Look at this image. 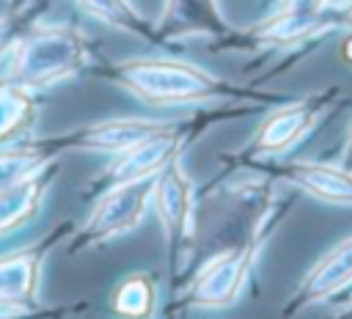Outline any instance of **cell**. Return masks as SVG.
Returning a JSON list of instances; mask_svg holds the SVG:
<instances>
[{
  "label": "cell",
  "instance_id": "cell-1",
  "mask_svg": "<svg viewBox=\"0 0 352 319\" xmlns=\"http://www.w3.org/2000/svg\"><path fill=\"white\" fill-rule=\"evenodd\" d=\"M110 77L132 96L154 107L239 96V91L217 74L176 58H129L116 63Z\"/></svg>",
  "mask_w": 352,
  "mask_h": 319
},
{
  "label": "cell",
  "instance_id": "cell-2",
  "mask_svg": "<svg viewBox=\"0 0 352 319\" xmlns=\"http://www.w3.org/2000/svg\"><path fill=\"white\" fill-rule=\"evenodd\" d=\"M286 212H289V204H275V201L267 204L258 220L253 223L250 234L245 236V242L212 256L195 272L182 302L190 308H206V311L234 305L245 294L248 280L258 264V256L264 253L270 236L275 234Z\"/></svg>",
  "mask_w": 352,
  "mask_h": 319
},
{
  "label": "cell",
  "instance_id": "cell-3",
  "mask_svg": "<svg viewBox=\"0 0 352 319\" xmlns=\"http://www.w3.org/2000/svg\"><path fill=\"white\" fill-rule=\"evenodd\" d=\"M91 58L88 38L77 28L50 25L28 33L14 47V60L6 80L30 91H41L74 77Z\"/></svg>",
  "mask_w": 352,
  "mask_h": 319
},
{
  "label": "cell",
  "instance_id": "cell-4",
  "mask_svg": "<svg viewBox=\"0 0 352 319\" xmlns=\"http://www.w3.org/2000/svg\"><path fill=\"white\" fill-rule=\"evenodd\" d=\"M154 179L143 182H126V184H113L102 192V198L94 204L91 214L80 226L72 253L91 250L96 245H104L110 239H118L124 234H132L148 214L151 198H154Z\"/></svg>",
  "mask_w": 352,
  "mask_h": 319
},
{
  "label": "cell",
  "instance_id": "cell-5",
  "mask_svg": "<svg viewBox=\"0 0 352 319\" xmlns=\"http://www.w3.org/2000/svg\"><path fill=\"white\" fill-rule=\"evenodd\" d=\"M341 88L330 85L324 91L305 94L300 99H292L280 107H275L256 129V135L248 143V157L264 160V157H280L292 151L327 113L333 104H338Z\"/></svg>",
  "mask_w": 352,
  "mask_h": 319
},
{
  "label": "cell",
  "instance_id": "cell-6",
  "mask_svg": "<svg viewBox=\"0 0 352 319\" xmlns=\"http://www.w3.org/2000/svg\"><path fill=\"white\" fill-rule=\"evenodd\" d=\"M151 209L162 226L165 250H168V261L173 270L176 256L184 253V248L192 242V231H195V184L184 173L179 160L170 162L162 173H157Z\"/></svg>",
  "mask_w": 352,
  "mask_h": 319
},
{
  "label": "cell",
  "instance_id": "cell-7",
  "mask_svg": "<svg viewBox=\"0 0 352 319\" xmlns=\"http://www.w3.org/2000/svg\"><path fill=\"white\" fill-rule=\"evenodd\" d=\"M344 292H352V234L338 239L314 261V267L302 275V280L280 308V319H294L305 308L330 302Z\"/></svg>",
  "mask_w": 352,
  "mask_h": 319
},
{
  "label": "cell",
  "instance_id": "cell-8",
  "mask_svg": "<svg viewBox=\"0 0 352 319\" xmlns=\"http://www.w3.org/2000/svg\"><path fill=\"white\" fill-rule=\"evenodd\" d=\"M190 138V129L184 124H165L160 126L154 135H148L146 140L135 143L132 148L116 154V160L104 168L102 179H104V190L113 184H126V182H143V179H154L157 173H162L170 162H176L179 151L184 148Z\"/></svg>",
  "mask_w": 352,
  "mask_h": 319
},
{
  "label": "cell",
  "instance_id": "cell-9",
  "mask_svg": "<svg viewBox=\"0 0 352 319\" xmlns=\"http://www.w3.org/2000/svg\"><path fill=\"white\" fill-rule=\"evenodd\" d=\"M338 25H344L341 14L324 11L319 6V0H311V3L292 0L286 8H280L261 25H256L250 30V38L258 44H270V47H294L314 36H324L327 30H333Z\"/></svg>",
  "mask_w": 352,
  "mask_h": 319
},
{
  "label": "cell",
  "instance_id": "cell-10",
  "mask_svg": "<svg viewBox=\"0 0 352 319\" xmlns=\"http://www.w3.org/2000/svg\"><path fill=\"white\" fill-rule=\"evenodd\" d=\"M270 173L322 204L352 206V170L341 162L289 160V162L275 165Z\"/></svg>",
  "mask_w": 352,
  "mask_h": 319
},
{
  "label": "cell",
  "instance_id": "cell-11",
  "mask_svg": "<svg viewBox=\"0 0 352 319\" xmlns=\"http://www.w3.org/2000/svg\"><path fill=\"white\" fill-rule=\"evenodd\" d=\"M168 121L160 118H143V116H118V118H104L96 124H85L69 135L60 138V148H82V151H102V154H121L132 148L135 143L146 140L154 135L160 126Z\"/></svg>",
  "mask_w": 352,
  "mask_h": 319
},
{
  "label": "cell",
  "instance_id": "cell-12",
  "mask_svg": "<svg viewBox=\"0 0 352 319\" xmlns=\"http://www.w3.org/2000/svg\"><path fill=\"white\" fill-rule=\"evenodd\" d=\"M52 242L41 239L33 245H25L19 250H11L0 256V297L38 305V289H41V270L47 261Z\"/></svg>",
  "mask_w": 352,
  "mask_h": 319
},
{
  "label": "cell",
  "instance_id": "cell-13",
  "mask_svg": "<svg viewBox=\"0 0 352 319\" xmlns=\"http://www.w3.org/2000/svg\"><path fill=\"white\" fill-rule=\"evenodd\" d=\"M50 182H52V173L47 165L41 170H36L33 176L0 190V239L11 236L19 228H25L28 223H33V217L38 214V209L44 204Z\"/></svg>",
  "mask_w": 352,
  "mask_h": 319
},
{
  "label": "cell",
  "instance_id": "cell-14",
  "mask_svg": "<svg viewBox=\"0 0 352 319\" xmlns=\"http://www.w3.org/2000/svg\"><path fill=\"white\" fill-rule=\"evenodd\" d=\"M36 121V96L30 88L3 80L0 82V143H19Z\"/></svg>",
  "mask_w": 352,
  "mask_h": 319
},
{
  "label": "cell",
  "instance_id": "cell-15",
  "mask_svg": "<svg viewBox=\"0 0 352 319\" xmlns=\"http://www.w3.org/2000/svg\"><path fill=\"white\" fill-rule=\"evenodd\" d=\"M154 308H157V283L148 272L124 275L110 294V311L121 319H151Z\"/></svg>",
  "mask_w": 352,
  "mask_h": 319
},
{
  "label": "cell",
  "instance_id": "cell-16",
  "mask_svg": "<svg viewBox=\"0 0 352 319\" xmlns=\"http://www.w3.org/2000/svg\"><path fill=\"white\" fill-rule=\"evenodd\" d=\"M52 157H55L52 143H22V140L8 143L6 148H0V190L47 168Z\"/></svg>",
  "mask_w": 352,
  "mask_h": 319
},
{
  "label": "cell",
  "instance_id": "cell-17",
  "mask_svg": "<svg viewBox=\"0 0 352 319\" xmlns=\"http://www.w3.org/2000/svg\"><path fill=\"white\" fill-rule=\"evenodd\" d=\"M91 16H96L104 25H113L126 33H143L146 22L138 14V8L129 0H77Z\"/></svg>",
  "mask_w": 352,
  "mask_h": 319
},
{
  "label": "cell",
  "instance_id": "cell-18",
  "mask_svg": "<svg viewBox=\"0 0 352 319\" xmlns=\"http://www.w3.org/2000/svg\"><path fill=\"white\" fill-rule=\"evenodd\" d=\"M16 41H19V25H16V19L3 16L0 19V58L6 52H11L16 47Z\"/></svg>",
  "mask_w": 352,
  "mask_h": 319
},
{
  "label": "cell",
  "instance_id": "cell-19",
  "mask_svg": "<svg viewBox=\"0 0 352 319\" xmlns=\"http://www.w3.org/2000/svg\"><path fill=\"white\" fill-rule=\"evenodd\" d=\"M341 165H346L352 170V124L346 129V140H344V151H341Z\"/></svg>",
  "mask_w": 352,
  "mask_h": 319
},
{
  "label": "cell",
  "instance_id": "cell-20",
  "mask_svg": "<svg viewBox=\"0 0 352 319\" xmlns=\"http://www.w3.org/2000/svg\"><path fill=\"white\" fill-rule=\"evenodd\" d=\"M341 60L352 66V30L346 33V38L341 41Z\"/></svg>",
  "mask_w": 352,
  "mask_h": 319
},
{
  "label": "cell",
  "instance_id": "cell-21",
  "mask_svg": "<svg viewBox=\"0 0 352 319\" xmlns=\"http://www.w3.org/2000/svg\"><path fill=\"white\" fill-rule=\"evenodd\" d=\"M352 0H319V6L324 8V11H341L344 6H349Z\"/></svg>",
  "mask_w": 352,
  "mask_h": 319
},
{
  "label": "cell",
  "instance_id": "cell-22",
  "mask_svg": "<svg viewBox=\"0 0 352 319\" xmlns=\"http://www.w3.org/2000/svg\"><path fill=\"white\" fill-rule=\"evenodd\" d=\"M336 319H352V297H346V302H344V305L338 308Z\"/></svg>",
  "mask_w": 352,
  "mask_h": 319
},
{
  "label": "cell",
  "instance_id": "cell-23",
  "mask_svg": "<svg viewBox=\"0 0 352 319\" xmlns=\"http://www.w3.org/2000/svg\"><path fill=\"white\" fill-rule=\"evenodd\" d=\"M338 14H341V22H344V25L352 30V3H349V6H344Z\"/></svg>",
  "mask_w": 352,
  "mask_h": 319
},
{
  "label": "cell",
  "instance_id": "cell-24",
  "mask_svg": "<svg viewBox=\"0 0 352 319\" xmlns=\"http://www.w3.org/2000/svg\"><path fill=\"white\" fill-rule=\"evenodd\" d=\"M346 294H349V297H352V292H346Z\"/></svg>",
  "mask_w": 352,
  "mask_h": 319
}]
</instances>
